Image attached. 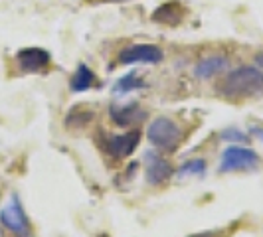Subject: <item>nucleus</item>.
Listing matches in <instances>:
<instances>
[{"mask_svg":"<svg viewBox=\"0 0 263 237\" xmlns=\"http://www.w3.org/2000/svg\"><path fill=\"white\" fill-rule=\"evenodd\" d=\"M222 139L224 141H243L246 134L241 131H237V129H228V131L222 132Z\"/></svg>","mask_w":263,"mask_h":237,"instance_id":"16","label":"nucleus"},{"mask_svg":"<svg viewBox=\"0 0 263 237\" xmlns=\"http://www.w3.org/2000/svg\"><path fill=\"white\" fill-rule=\"evenodd\" d=\"M259 164V154L246 146H230L226 148L220 162L222 172H236V170H251Z\"/></svg>","mask_w":263,"mask_h":237,"instance_id":"3","label":"nucleus"},{"mask_svg":"<svg viewBox=\"0 0 263 237\" xmlns=\"http://www.w3.org/2000/svg\"><path fill=\"white\" fill-rule=\"evenodd\" d=\"M16 62L22 73H40L50 66L52 55L42 48H24L16 53Z\"/></svg>","mask_w":263,"mask_h":237,"instance_id":"7","label":"nucleus"},{"mask_svg":"<svg viewBox=\"0 0 263 237\" xmlns=\"http://www.w3.org/2000/svg\"><path fill=\"white\" fill-rule=\"evenodd\" d=\"M109 117L119 127H131L133 123L145 121L148 117V113L139 103H125V105L109 107Z\"/></svg>","mask_w":263,"mask_h":237,"instance_id":"9","label":"nucleus"},{"mask_svg":"<svg viewBox=\"0 0 263 237\" xmlns=\"http://www.w3.org/2000/svg\"><path fill=\"white\" fill-rule=\"evenodd\" d=\"M145 85H146L145 79L139 77L137 73H127V75H123V77H121L117 83H115L113 91L117 93V95H123V93L135 91V89H143Z\"/></svg>","mask_w":263,"mask_h":237,"instance_id":"13","label":"nucleus"},{"mask_svg":"<svg viewBox=\"0 0 263 237\" xmlns=\"http://www.w3.org/2000/svg\"><path fill=\"white\" fill-rule=\"evenodd\" d=\"M255 62H257V66H259V69L263 71V52L257 53V57H255Z\"/></svg>","mask_w":263,"mask_h":237,"instance_id":"18","label":"nucleus"},{"mask_svg":"<svg viewBox=\"0 0 263 237\" xmlns=\"http://www.w3.org/2000/svg\"><path fill=\"white\" fill-rule=\"evenodd\" d=\"M93 118L91 111H81V109H73L66 118V127L69 131H79V129H85Z\"/></svg>","mask_w":263,"mask_h":237,"instance_id":"14","label":"nucleus"},{"mask_svg":"<svg viewBox=\"0 0 263 237\" xmlns=\"http://www.w3.org/2000/svg\"><path fill=\"white\" fill-rule=\"evenodd\" d=\"M146 136H148L151 145L158 150H164V152H174L178 145L182 143L180 127L168 117L155 118L146 129Z\"/></svg>","mask_w":263,"mask_h":237,"instance_id":"2","label":"nucleus"},{"mask_svg":"<svg viewBox=\"0 0 263 237\" xmlns=\"http://www.w3.org/2000/svg\"><path fill=\"white\" fill-rule=\"evenodd\" d=\"M164 60V52L153 44H135L119 53V64L135 66V64H160Z\"/></svg>","mask_w":263,"mask_h":237,"instance_id":"5","label":"nucleus"},{"mask_svg":"<svg viewBox=\"0 0 263 237\" xmlns=\"http://www.w3.org/2000/svg\"><path fill=\"white\" fill-rule=\"evenodd\" d=\"M0 224L16 237H30V224L24 213V208L18 198H12L2 210H0Z\"/></svg>","mask_w":263,"mask_h":237,"instance_id":"4","label":"nucleus"},{"mask_svg":"<svg viewBox=\"0 0 263 237\" xmlns=\"http://www.w3.org/2000/svg\"><path fill=\"white\" fill-rule=\"evenodd\" d=\"M141 143V132L139 131H129L125 134H109L103 143V150L109 156L123 160L129 158L135 152V148Z\"/></svg>","mask_w":263,"mask_h":237,"instance_id":"6","label":"nucleus"},{"mask_svg":"<svg viewBox=\"0 0 263 237\" xmlns=\"http://www.w3.org/2000/svg\"><path fill=\"white\" fill-rule=\"evenodd\" d=\"M251 134H253L255 139H259V141L263 143V129H257V127H255V129H251Z\"/></svg>","mask_w":263,"mask_h":237,"instance_id":"17","label":"nucleus"},{"mask_svg":"<svg viewBox=\"0 0 263 237\" xmlns=\"http://www.w3.org/2000/svg\"><path fill=\"white\" fill-rule=\"evenodd\" d=\"M204 172H206V160H204V158H192V160H186L184 164L178 168V176H180V178L202 176Z\"/></svg>","mask_w":263,"mask_h":237,"instance_id":"15","label":"nucleus"},{"mask_svg":"<svg viewBox=\"0 0 263 237\" xmlns=\"http://www.w3.org/2000/svg\"><path fill=\"white\" fill-rule=\"evenodd\" d=\"M216 89L226 99H243L259 95L263 93V71L253 66L236 67L216 83Z\"/></svg>","mask_w":263,"mask_h":237,"instance_id":"1","label":"nucleus"},{"mask_svg":"<svg viewBox=\"0 0 263 237\" xmlns=\"http://www.w3.org/2000/svg\"><path fill=\"white\" fill-rule=\"evenodd\" d=\"M182 16H184V8L178 2H168V4H162L160 8H157V12L153 14V20L158 24H164V26H176V24H180Z\"/></svg>","mask_w":263,"mask_h":237,"instance_id":"11","label":"nucleus"},{"mask_svg":"<svg viewBox=\"0 0 263 237\" xmlns=\"http://www.w3.org/2000/svg\"><path fill=\"white\" fill-rule=\"evenodd\" d=\"M145 178L148 184L160 186L172 176V166L166 158H162L157 152H148L145 156Z\"/></svg>","mask_w":263,"mask_h":237,"instance_id":"8","label":"nucleus"},{"mask_svg":"<svg viewBox=\"0 0 263 237\" xmlns=\"http://www.w3.org/2000/svg\"><path fill=\"white\" fill-rule=\"evenodd\" d=\"M105 2H125V0H105Z\"/></svg>","mask_w":263,"mask_h":237,"instance_id":"19","label":"nucleus"},{"mask_svg":"<svg viewBox=\"0 0 263 237\" xmlns=\"http://www.w3.org/2000/svg\"><path fill=\"white\" fill-rule=\"evenodd\" d=\"M226 67H228V60L224 55H210V57H204L202 62H198V66L194 67V75L198 79H210L222 73Z\"/></svg>","mask_w":263,"mask_h":237,"instance_id":"10","label":"nucleus"},{"mask_svg":"<svg viewBox=\"0 0 263 237\" xmlns=\"http://www.w3.org/2000/svg\"><path fill=\"white\" fill-rule=\"evenodd\" d=\"M95 83H97V77H95L91 67L85 66V64H79L78 69H76V73H73V77L69 81V89L73 93H81V91L91 89Z\"/></svg>","mask_w":263,"mask_h":237,"instance_id":"12","label":"nucleus"}]
</instances>
